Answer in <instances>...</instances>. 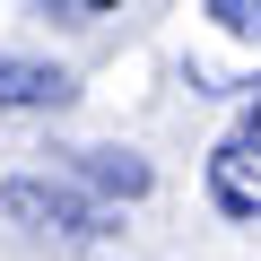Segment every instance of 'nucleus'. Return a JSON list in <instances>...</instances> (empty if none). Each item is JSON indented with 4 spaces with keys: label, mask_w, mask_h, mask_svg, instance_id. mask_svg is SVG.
Listing matches in <instances>:
<instances>
[{
    "label": "nucleus",
    "mask_w": 261,
    "mask_h": 261,
    "mask_svg": "<svg viewBox=\"0 0 261 261\" xmlns=\"http://www.w3.org/2000/svg\"><path fill=\"white\" fill-rule=\"evenodd\" d=\"M70 96H79L70 70L27 61V53H0V105H9V113H53V105H70Z\"/></svg>",
    "instance_id": "2"
},
{
    "label": "nucleus",
    "mask_w": 261,
    "mask_h": 261,
    "mask_svg": "<svg viewBox=\"0 0 261 261\" xmlns=\"http://www.w3.org/2000/svg\"><path fill=\"white\" fill-rule=\"evenodd\" d=\"M70 9H122V0H70Z\"/></svg>",
    "instance_id": "7"
},
{
    "label": "nucleus",
    "mask_w": 261,
    "mask_h": 261,
    "mask_svg": "<svg viewBox=\"0 0 261 261\" xmlns=\"http://www.w3.org/2000/svg\"><path fill=\"white\" fill-rule=\"evenodd\" d=\"M0 209H9L18 226H44V235H79V244L96 235V200L70 192V183H9Z\"/></svg>",
    "instance_id": "1"
},
{
    "label": "nucleus",
    "mask_w": 261,
    "mask_h": 261,
    "mask_svg": "<svg viewBox=\"0 0 261 261\" xmlns=\"http://www.w3.org/2000/svg\"><path fill=\"white\" fill-rule=\"evenodd\" d=\"M79 183H96V192H122V200H140V192H148V166L130 157V148H87V157H79Z\"/></svg>",
    "instance_id": "4"
},
{
    "label": "nucleus",
    "mask_w": 261,
    "mask_h": 261,
    "mask_svg": "<svg viewBox=\"0 0 261 261\" xmlns=\"http://www.w3.org/2000/svg\"><path fill=\"white\" fill-rule=\"evenodd\" d=\"M209 18H218V35H235V44H261V0H209Z\"/></svg>",
    "instance_id": "5"
},
{
    "label": "nucleus",
    "mask_w": 261,
    "mask_h": 261,
    "mask_svg": "<svg viewBox=\"0 0 261 261\" xmlns=\"http://www.w3.org/2000/svg\"><path fill=\"white\" fill-rule=\"evenodd\" d=\"M244 148L261 157V96H252V113H244Z\"/></svg>",
    "instance_id": "6"
},
{
    "label": "nucleus",
    "mask_w": 261,
    "mask_h": 261,
    "mask_svg": "<svg viewBox=\"0 0 261 261\" xmlns=\"http://www.w3.org/2000/svg\"><path fill=\"white\" fill-rule=\"evenodd\" d=\"M209 192H218L226 218H261V157H252L244 140H226V148L209 157Z\"/></svg>",
    "instance_id": "3"
}]
</instances>
